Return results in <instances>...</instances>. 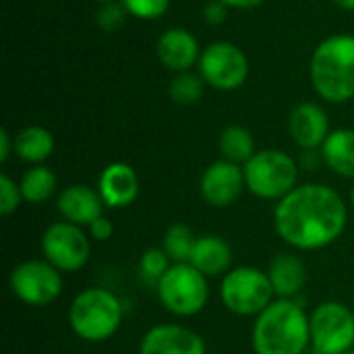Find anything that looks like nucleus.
<instances>
[{
    "label": "nucleus",
    "mask_w": 354,
    "mask_h": 354,
    "mask_svg": "<svg viewBox=\"0 0 354 354\" xmlns=\"http://www.w3.org/2000/svg\"><path fill=\"white\" fill-rule=\"evenodd\" d=\"M41 257L50 261L62 274L81 272L91 257V236L87 228L71 224L66 220L52 222L39 241Z\"/></svg>",
    "instance_id": "9d476101"
},
{
    "label": "nucleus",
    "mask_w": 354,
    "mask_h": 354,
    "mask_svg": "<svg viewBox=\"0 0 354 354\" xmlns=\"http://www.w3.org/2000/svg\"><path fill=\"white\" fill-rule=\"evenodd\" d=\"M247 191L263 201H280L299 187V164L282 149H259L245 166Z\"/></svg>",
    "instance_id": "39448f33"
},
{
    "label": "nucleus",
    "mask_w": 354,
    "mask_h": 354,
    "mask_svg": "<svg viewBox=\"0 0 354 354\" xmlns=\"http://www.w3.org/2000/svg\"><path fill=\"white\" fill-rule=\"evenodd\" d=\"M201 52L203 50L199 48V39L185 27L166 29L156 44L158 60L162 62L164 68L172 73H183L197 66Z\"/></svg>",
    "instance_id": "dca6fc26"
},
{
    "label": "nucleus",
    "mask_w": 354,
    "mask_h": 354,
    "mask_svg": "<svg viewBox=\"0 0 354 354\" xmlns=\"http://www.w3.org/2000/svg\"><path fill=\"white\" fill-rule=\"evenodd\" d=\"M87 234L91 236V241L108 243V241L114 236V222L104 214V216H100L95 222H91V224L87 226Z\"/></svg>",
    "instance_id": "c756f323"
},
{
    "label": "nucleus",
    "mask_w": 354,
    "mask_h": 354,
    "mask_svg": "<svg viewBox=\"0 0 354 354\" xmlns=\"http://www.w3.org/2000/svg\"><path fill=\"white\" fill-rule=\"evenodd\" d=\"M139 354H207V346L199 332L183 324H158L141 336Z\"/></svg>",
    "instance_id": "ddd939ff"
},
{
    "label": "nucleus",
    "mask_w": 354,
    "mask_h": 354,
    "mask_svg": "<svg viewBox=\"0 0 354 354\" xmlns=\"http://www.w3.org/2000/svg\"><path fill=\"white\" fill-rule=\"evenodd\" d=\"M348 226L344 197L324 183H305L274 207L276 234L295 251H322L334 245Z\"/></svg>",
    "instance_id": "f257e3e1"
},
{
    "label": "nucleus",
    "mask_w": 354,
    "mask_h": 354,
    "mask_svg": "<svg viewBox=\"0 0 354 354\" xmlns=\"http://www.w3.org/2000/svg\"><path fill=\"white\" fill-rule=\"evenodd\" d=\"M311 353L344 354L354 348V311L340 301H324L309 313Z\"/></svg>",
    "instance_id": "6e6552de"
},
{
    "label": "nucleus",
    "mask_w": 354,
    "mask_h": 354,
    "mask_svg": "<svg viewBox=\"0 0 354 354\" xmlns=\"http://www.w3.org/2000/svg\"><path fill=\"white\" fill-rule=\"evenodd\" d=\"M23 203L21 187L15 178H10L6 172L0 174V214L4 218L12 216Z\"/></svg>",
    "instance_id": "c85d7f7f"
},
{
    "label": "nucleus",
    "mask_w": 354,
    "mask_h": 354,
    "mask_svg": "<svg viewBox=\"0 0 354 354\" xmlns=\"http://www.w3.org/2000/svg\"><path fill=\"white\" fill-rule=\"evenodd\" d=\"M19 187H21V195H23V201L25 203L39 205V203L50 201L56 195L58 178H56L54 170L48 168V166H44V164L29 166L23 172V176L19 180Z\"/></svg>",
    "instance_id": "4be33fe9"
},
{
    "label": "nucleus",
    "mask_w": 354,
    "mask_h": 354,
    "mask_svg": "<svg viewBox=\"0 0 354 354\" xmlns=\"http://www.w3.org/2000/svg\"><path fill=\"white\" fill-rule=\"evenodd\" d=\"M62 272H58L50 261L41 259H25L10 270L8 288L17 301L27 307H48L56 303L62 295L64 280Z\"/></svg>",
    "instance_id": "1a4fd4ad"
},
{
    "label": "nucleus",
    "mask_w": 354,
    "mask_h": 354,
    "mask_svg": "<svg viewBox=\"0 0 354 354\" xmlns=\"http://www.w3.org/2000/svg\"><path fill=\"white\" fill-rule=\"evenodd\" d=\"M340 8H346V10H354V0H334Z\"/></svg>",
    "instance_id": "72a5a7b5"
},
{
    "label": "nucleus",
    "mask_w": 354,
    "mask_h": 354,
    "mask_svg": "<svg viewBox=\"0 0 354 354\" xmlns=\"http://www.w3.org/2000/svg\"><path fill=\"white\" fill-rule=\"evenodd\" d=\"M344 354H354V348H353V351H348V353H344Z\"/></svg>",
    "instance_id": "e433bc0d"
},
{
    "label": "nucleus",
    "mask_w": 354,
    "mask_h": 354,
    "mask_svg": "<svg viewBox=\"0 0 354 354\" xmlns=\"http://www.w3.org/2000/svg\"><path fill=\"white\" fill-rule=\"evenodd\" d=\"M228 8H239V10H247V8H255L259 4H263L266 0H222Z\"/></svg>",
    "instance_id": "473e14b6"
},
{
    "label": "nucleus",
    "mask_w": 354,
    "mask_h": 354,
    "mask_svg": "<svg viewBox=\"0 0 354 354\" xmlns=\"http://www.w3.org/2000/svg\"><path fill=\"white\" fill-rule=\"evenodd\" d=\"M170 266H172V261L162 247H149L139 257V263H137L139 278L145 286L156 288L158 282L164 278V274L170 270Z\"/></svg>",
    "instance_id": "a878e982"
},
{
    "label": "nucleus",
    "mask_w": 354,
    "mask_h": 354,
    "mask_svg": "<svg viewBox=\"0 0 354 354\" xmlns=\"http://www.w3.org/2000/svg\"><path fill=\"white\" fill-rule=\"evenodd\" d=\"M319 153L334 174L354 180V129H334Z\"/></svg>",
    "instance_id": "aec40b11"
},
{
    "label": "nucleus",
    "mask_w": 354,
    "mask_h": 354,
    "mask_svg": "<svg viewBox=\"0 0 354 354\" xmlns=\"http://www.w3.org/2000/svg\"><path fill=\"white\" fill-rule=\"evenodd\" d=\"M266 272L276 299H297L307 284V266L297 253H278Z\"/></svg>",
    "instance_id": "6ab92c4d"
},
{
    "label": "nucleus",
    "mask_w": 354,
    "mask_h": 354,
    "mask_svg": "<svg viewBox=\"0 0 354 354\" xmlns=\"http://www.w3.org/2000/svg\"><path fill=\"white\" fill-rule=\"evenodd\" d=\"M226 15H228V6L222 0H209L203 8V19L209 25H222L226 21Z\"/></svg>",
    "instance_id": "7c9ffc66"
},
{
    "label": "nucleus",
    "mask_w": 354,
    "mask_h": 354,
    "mask_svg": "<svg viewBox=\"0 0 354 354\" xmlns=\"http://www.w3.org/2000/svg\"><path fill=\"white\" fill-rule=\"evenodd\" d=\"M56 209L62 220L77 224L81 228H87L91 222H95L100 216H104V201L97 193V189L89 185H68L64 187L56 197Z\"/></svg>",
    "instance_id": "f3484780"
},
{
    "label": "nucleus",
    "mask_w": 354,
    "mask_h": 354,
    "mask_svg": "<svg viewBox=\"0 0 354 354\" xmlns=\"http://www.w3.org/2000/svg\"><path fill=\"white\" fill-rule=\"evenodd\" d=\"M97 4H106V2H114V0H95Z\"/></svg>",
    "instance_id": "c9c22d12"
},
{
    "label": "nucleus",
    "mask_w": 354,
    "mask_h": 354,
    "mask_svg": "<svg viewBox=\"0 0 354 354\" xmlns=\"http://www.w3.org/2000/svg\"><path fill=\"white\" fill-rule=\"evenodd\" d=\"M288 133H290V139L295 141V145H299L301 149H305V151L322 149L328 135L332 133L330 116L319 104L303 102V104L295 106L290 112Z\"/></svg>",
    "instance_id": "2eb2a0df"
},
{
    "label": "nucleus",
    "mask_w": 354,
    "mask_h": 354,
    "mask_svg": "<svg viewBox=\"0 0 354 354\" xmlns=\"http://www.w3.org/2000/svg\"><path fill=\"white\" fill-rule=\"evenodd\" d=\"M218 147H220L222 160L234 162L239 166H245L257 153L255 137L243 124H228L226 129H222Z\"/></svg>",
    "instance_id": "5701e85b"
},
{
    "label": "nucleus",
    "mask_w": 354,
    "mask_h": 354,
    "mask_svg": "<svg viewBox=\"0 0 354 354\" xmlns=\"http://www.w3.org/2000/svg\"><path fill=\"white\" fill-rule=\"evenodd\" d=\"M251 348L255 354H305L311 351L309 313L297 299H276L253 319Z\"/></svg>",
    "instance_id": "f03ea898"
},
{
    "label": "nucleus",
    "mask_w": 354,
    "mask_h": 354,
    "mask_svg": "<svg viewBox=\"0 0 354 354\" xmlns=\"http://www.w3.org/2000/svg\"><path fill=\"white\" fill-rule=\"evenodd\" d=\"M10 153H15V139L8 135L6 129H0V162H8Z\"/></svg>",
    "instance_id": "2f4dec72"
},
{
    "label": "nucleus",
    "mask_w": 354,
    "mask_h": 354,
    "mask_svg": "<svg viewBox=\"0 0 354 354\" xmlns=\"http://www.w3.org/2000/svg\"><path fill=\"white\" fill-rule=\"evenodd\" d=\"M243 191H247L245 172L243 166L234 162L216 160L201 172L199 178L201 199L216 209H224L236 203Z\"/></svg>",
    "instance_id": "f8f14e48"
},
{
    "label": "nucleus",
    "mask_w": 354,
    "mask_h": 354,
    "mask_svg": "<svg viewBox=\"0 0 354 354\" xmlns=\"http://www.w3.org/2000/svg\"><path fill=\"white\" fill-rule=\"evenodd\" d=\"M234 251L220 234H201L195 241L189 263L207 278L226 276L232 270Z\"/></svg>",
    "instance_id": "a211bd4d"
},
{
    "label": "nucleus",
    "mask_w": 354,
    "mask_h": 354,
    "mask_svg": "<svg viewBox=\"0 0 354 354\" xmlns=\"http://www.w3.org/2000/svg\"><path fill=\"white\" fill-rule=\"evenodd\" d=\"M195 241L197 236L187 224H172L162 236V249L166 251L172 263H189Z\"/></svg>",
    "instance_id": "393cba45"
},
{
    "label": "nucleus",
    "mask_w": 354,
    "mask_h": 354,
    "mask_svg": "<svg viewBox=\"0 0 354 354\" xmlns=\"http://www.w3.org/2000/svg\"><path fill=\"white\" fill-rule=\"evenodd\" d=\"M54 135L39 124H29L15 135V153L29 166L44 164L54 153Z\"/></svg>",
    "instance_id": "412c9836"
},
{
    "label": "nucleus",
    "mask_w": 354,
    "mask_h": 354,
    "mask_svg": "<svg viewBox=\"0 0 354 354\" xmlns=\"http://www.w3.org/2000/svg\"><path fill=\"white\" fill-rule=\"evenodd\" d=\"M127 12L139 21H156L170 8V0H120Z\"/></svg>",
    "instance_id": "cd10ccee"
},
{
    "label": "nucleus",
    "mask_w": 354,
    "mask_h": 354,
    "mask_svg": "<svg viewBox=\"0 0 354 354\" xmlns=\"http://www.w3.org/2000/svg\"><path fill=\"white\" fill-rule=\"evenodd\" d=\"M205 85L207 83L203 81V77L199 73H193V71L174 73V77L168 85V95L178 106H193L203 97Z\"/></svg>",
    "instance_id": "b1692460"
},
{
    "label": "nucleus",
    "mask_w": 354,
    "mask_h": 354,
    "mask_svg": "<svg viewBox=\"0 0 354 354\" xmlns=\"http://www.w3.org/2000/svg\"><path fill=\"white\" fill-rule=\"evenodd\" d=\"M309 77L315 93L330 104L354 100V35L326 37L311 56Z\"/></svg>",
    "instance_id": "7ed1b4c3"
},
{
    "label": "nucleus",
    "mask_w": 354,
    "mask_h": 354,
    "mask_svg": "<svg viewBox=\"0 0 354 354\" xmlns=\"http://www.w3.org/2000/svg\"><path fill=\"white\" fill-rule=\"evenodd\" d=\"M127 17H129V12H127V8L122 6L120 0L100 4V8L95 10V23L106 33H112V31L120 29L124 25Z\"/></svg>",
    "instance_id": "bb28decb"
},
{
    "label": "nucleus",
    "mask_w": 354,
    "mask_h": 354,
    "mask_svg": "<svg viewBox=\"0 0 354 354\" xmlns=\"http://www.w3.org/2000/svg\"><path fill=\"white\" fill-rule=\"evenodd\" d=\"M220 301L226 311L239 317H257L276 301L270 276L255 266H236L220 280Z\"/></svg>",
    "instance_id": "0eeeda50"
},
{
    "label": "nucleus",
    "mask_w": 354,
    "mask_h": 354,
    "mask_svg": "<svg viewBox=\"0 0 354 354\" xmlns=\"http://www.w3.org/2000/svg\"><path fill=\"white\" fill-rule=\"evenodd\" d=\"M199 75L218 91H234L249 77V58L232 41H212L199 58Z\"/></svg>",
    "instance_id": "9b49d317"
},
{
    "label": "nucleus",
    "mask_w": 354,
    "mask_h": 354,
    "mask_svg": "<svg viewBox=\"0 0 354 354\" xmlns=\"http://www.w3.org/2000/svg\"><path fill=\"white\" fill-rule=\"evenodd\" d=\"M95 189L108 209H127L137 201L141 183L131 164L112 162L100 172Z\"/></svg>",
    "instance_id": "4468645a"
},
{
    "label": "nucleus",
    "mask_w": 354,
    "mask_h": 354,
    "mask_svg": "<svg viewBox=\"0 0 354 354\" xmlns=\"http://www.w3.org/2000/svg\"><path fill=\"white\" fill-rule=\"evenodd\" d=\"M351 207L354 209V183H353V189H351Z\"/></svg>",
    "instance_id": "f704fd0d"
},
{
    "label": "nucleus",
    "mask_w": 354,
    "mask_h": 354,
    "mask_svg": "<svg viewBox=\"0 0 354 354\" xmlns=\"http://www.w3.org/2000/svg\"><path fill=\"white\" fill-rule=\"evenodd\" d=\"M66 319L71 332L79 340L100 344L118 334L124 319V307L112 290L89 286L73 297Z\"/></svg>",
    "instance_id": "20e7f679"
},
{
    "label": "nucleus",
    "mask_w": 354,
    "mask_h": 354,
    "mask_svg": "<svg viewBox=\"0 0 354 354\" xmlns=\"http://www.w3.org/2000/svg\"><path fill=\"white\" fill-rule=\"evenodd\" d=\"M153 290L160 305L180 319L199 315L209 303V278L191 263H172Z\"/></svg>",
    "instance_id": "423d86ee"
}]
</instances>
